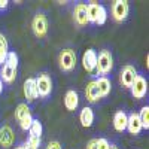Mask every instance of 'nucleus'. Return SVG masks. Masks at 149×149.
<instances>
[{"instance_id":"32","label":"nucleus","mask_w":149,"mask_h":149,"mask_svg":"<svg viewBox=\"0 0 149 149\" xmlns=\"http://www.w3.org/2000/svg\"><path fill=\"white\" fill-rule=\"evenodd\" d=\"M3 93V82H2V79H0V94Z\"/></svg>"},{"instance_id":"10","label":"nucleus","mask_w":149,"mask_h":149,"mask_svg":"<svg viewBox=\"0 0 149 149\" xmlns=\"http://www.w3.org/2000/svg\"><path fill=\"white\" fill-rule=\"evenodd\" d=\"M73 19L79 27H85L86 24H90L88 21V14H86V5L85 3H78L74 6L73 10Z\"/></svg>"},{"instance_id":"9","label":"nucleus","mask_w":149,"mask_h":149,"mask_svg":"<svg viewBox=\"0 0 149 149\" xmlns=\"http://www.w3.org/2000/svg\"><path fill=\"white\" fill-rule=\"evenodd\" d=\"M14 142H15V133L10 128V125L6 124L0 128V146L8 149L14 145Z\"/></svg>"},{"instance_id":"4","label":"nucleus","mask_w":149,"mask_h":149,"mask_svg":"<svg viewBox=\"0 0 149 149\" xmlns=\"http://www.w3.org/2000/svg\"><path fill=\"white\" fill-rule=\"evenodd\" d=\"M34 81H36V88L39 97L46 98L52 93V79L48 73H40L37 78H34Z\"/></svg>"},{"instance_id":"29","label":"nucleus","mask_w":149,"mask_h":149,"mask_svg":"<svg viewBox=\"0 0 149 149\" xmlns=\"http://www.w3.org/2000/svg\"><path fill=\"white\" fill-rule=\"evenodd\" d=\"M46 149H61V145H60V142L52 140V142H49V143H48Z\"/></svg>"},{"instance_id":"16","label":"nucleus","mask_w":149,"mask_h":149,"mask_svg":"<svg viewBox=\"0 0 149 149\" xmlns=\"http://www.w3.org/2000/svg\"><path fill=\"white\" fill-rule=\"evenodd\" d=\"M94 118H95L94 110L90 106H85L79 113V121L82 124V127H91L94 124Z\"/></svg>"},{"instance_id":"35","label":"nucleus","mask_w":149,"mask_h":149,"mask_svg":"<svg viewBox=\"0 0 149 149\" xmlns=\"http://www.w3.org/2000/svg\"><path fill=\"white\" fill-rule=\"evenodd\" d=\"M15 149H22V145H21V146H17Z\"/></svg>"},{"instance_id":"12","label":"nucleus","mask_w":149,"mask_h":149,"mask_svg":"<svg viewBox=\"0 0 149 149\" xmlns=\"http://www.w3.org/2000/svg\"><path fill=\"white\" fill-rule=\"evenodd\" d=\"M24 97L27 98V102H34L37 97H39V94H37V88H36V81L34 78H29L26 82H24Z\"/></svg>"},{"instance_id":"27","label":"nucleus","mask_w":149,"mask_h":149,"mask_svg":"<svg viewBox=\"0 0 149 149\" xmlns=\"http://www.w3.org/2000/svg\"><path fill=\"white\" fill-rule=\"evenodd\" d=\"M31 122H33V116H31V115H29V116L24 118L22 121H19V127H21V130L29 131L30 127H31Z\"/></svg>"},{"instance_id":"11","label":"nucleus","mask_w":149,"mask_h":149,"mask_svg":"<svg viewBox=\"0 0 149 149\" xmlns=\"http://www.w3.org/2000/svg\"><path fill=\"white\" fill-rule=\"evenodd\" d=\"M127 130L130 134L133 136H137L143 128H142V122H140V118H139V113L136 112H131L128 115V119H127Z\"/></svg>"},{"instance_id":"1","label":"nucleus","mask_w":149,"mask_h":149,"mask_svg":"<svg viewBox=\"0 0 149 149\" xmlns=\"http://www.w3.org/2000/svg\"><path fill=\"white\" fill-rule=\"evenodd\" d=\"M113 69V57L109 49H102L97 54V66H95V72L100 76H106L109 74Z\"/></svg>"},{"instance_id":"31","label":"nucleus","mask_w":149,"mask_h":149,"mask_svg":"<svg viewBox=\"0 0 149 149\" xmlns=\"http://www.w3.org/2000/svg\"><path fill=\"white\" fill-rule=\"evenodd\" d=\"M8 0H0V9H6L8 8Z\"/></svg>"},{"instance_id":"33","label":"nucleus","mask_w":149,"mask_h":149,"mask_svg":"<svg viewBox=\"0 0 149 149\" xmlns=\"http://www.w3.org/2000/svg\"><path fill=\"white\" fill-rule=\"evenodd\" d=\"M22 149H33V148H30L27 143H24V145H22Z\"/></svg>"},{"instance_id":"5","label":"nucleus","mask_w":149,"mask_h":149,"mask_svg":"<svg viewBox=\"0 0 149 149\" xmlns=\"http://www.w3.org/2000/svg\"><path fill=\"white\" fill-rule=\"evenodd\" d=\"M130 14V5L127 0H115L112 5V18L116 22H122L128 18Z\"/></svg>"},{"instance_id":"20","label":"nucleus","mask_w":149,"mask_h":149,"mask_svg":"<svg viewBox=\"0 0 149 149\" xmlns=\"http://www.w3.org/2000/svg\"><path fill=\"white\" fill-rule=\"evenodd\" d=\"M9 52V45H8V39L0 33V66L5 64L6 61V55Z\"/></svg>"},{"instance_id":"14","label":"nucleus","mask_w":149,"mask_h":149,"mask_svg":"<svg viewBox=\"0 0 149 149\" xmlns=\"http://www.w3.org/2000/svg\"><path fill=\"white\" fill-rule=\"evenodd\" d=\"M64 106L69 112H73L76 110L78 106H79V95L74 90H69L64 95Z\"/></svg>"},{"instance_id":"8","label":"nucleus","mask_w":149,"mask_h":149,"mask_svg":"<svg viewBox=\"0 0 149 149\" xmlns=\"http://www.w3.org/2000/svg\"><path fill=\"white\" fill-rule=\"evenodd\" d=\"M82 66L88 73H93L95 70V66H97V51L95 49H86V51L84 52Z\"/></svg>"},{"instance_id":"26","label":"nucleus","mask_w":149,"mask_h":149,"mask_svg":"<svg viewBox=\"0 0 149 149\" xmlns=\"http://www.w3.org/2000/svg\"><path fill=\"white\" fill-rule=\"evenodd\" d=\"M30 148H33V149H39V146H40V137H37V136H29V139H27V142H26Z\"/></svg>"},{"instance_id":"25","label":"nucleus","mask_w":149,"mask_h":149,"mask_svg":"<svg viewBox=\"0 0 149 149\" xmlns=\"http://www.w3.org/2000/svg\"><path fill=\"white\" fill-rule=\"evenodd\" d=\"M107 19V10L103 5H100V9H98V15H97V19H95V24L97 26H103Z\"/></svg>"},{"instance_id":"23","label":"nucleus","mask_w":149,"mask_h":149,"mask_svg":"<svg viewBox=\"0 0 149 149\" xmlns=\"http://www.w3.org/2000/svg\"><path fill=\"white\" fill-rule=\"evenodd\" d=\"M30 134L31 136H37V137H40L42 136V131H43V127H42V122L39 119H33L31 122V127H30Z\"/></svg>"},{"instance_id":"17","label":"nucleus","mask_w":149,"mask_h":149,"mask_svg":"<svg viewBox=\"0 0 149 149\" xmlns=\"http://www.w3.org/2000/svg\"><path fill=\"white\" fill-rule=\"evenodd\" d=\"M95 85L98 88V93H100V97H107L110 90H112V82L107 76H100L98 79H95Z\"/></svg>"},{"instance_id":"6","label":"nucleus","mask_w":149,"mask_h":149,"mask_svg":"<svg viewBox=\"0 0 149 149\" xmlns=\"http://www.w3.org/2000/svg\"><path fill=\"white\" fill-rule=\"evenodd\" d=\"M130 91H131V95L134 98L142 100L148 93V81H146V78H143L142 74H137L134 82H133V85L130 86Z\"/></svg>"},{"instance_id":"15","label":"nucleus","mask_w":149,"mask_h":149,"mask_svg":"<svg viewBox=\"0 0 149 149\" xmlns=\"http://www.w3.org/2000/svg\"><path fill=\"white\" fill-rule=\"evenodd\" d=\"M85 97H86V100H88L90 103H97L102 98L97 85H95V81H90L88 84H86V86H85Z\"/></svg>"},{"instance_id":"30","label":"nucleus","mask_w":149,"mask_h":149,"mask_svg":"<svg viewBox=\"0 0 149 149\" xmlns=\"http://www.w3.org/2000/svg\"><path fill=\"white\" fill-rule=\"evenodd\" d=\"M86 149H97V142H95V139H91L88 143H86Z\"/></svg>"},{"instance_id":"7","label":"nucleus","mask_w":149,"mask_h":149,"mask_svg":"<svg viewBox=\"0 0 149 149\" xmlns=\"http://www.w3.org/2000/svg\"><path fill=\"white\" fill-rule=\"evenodd\" d=\"M136 76H137V70H136L134 66L131 64H127V66H124L121 73H119V82L122 84L124 88H130V86L133 85Z\"/></svg>"},{"instance_id":"22","label":"nucleus","mask_w":149,"mask_h":149,"mask_svg":"<svg viewBox=\"0 0 149 149\" xmlns=\"http://www.w3.org/2000/svg\"><path fill=\"white\" fill-rule=\"evenodd\" d=\"M139 118L142 122V128L149 130V106H143L142 110L139 112Z\"/></svg>"},{"instance_id":"2","label":"nucleus","mask_w":149,"mask_h":149,"mask_svg":"<svg viewBox=\"0 0 149 149\" xmlns=\"http://www.w3.org/2000/svg\"><path fill=\"white\" fill-rule=\"evenodd\" d=\"M58 66L63 72H72L76 67V52L70 48L63 49L58 55Z\"/></svg>"},{"instance_id":"3","label":"nucleus","mask_w":149,"mask_h":149,"mask_svg":"<svg viewBox=\"0 0 149 149\" xmlns=\"http://www.w3.org/2000/svg\"><path fill=\"white\" fill-rule=\"evenodd\" d=\"M31 29H33V33L36 37L39 39H43L48 34V19L45 17L43 12H37L34 15L33 21H31Z\"/></svg>"},{"instance_id":"21","label":"nucleus","mask_w":149,"mask_h":149,"mask_svg":"<svg viewBox=\"0 0 149 149\" xmlns=\"http://www.w3.org/2000/svg\"><path fill=\"white\" fill-rule=\"evenodd\" d=\"M29 115H31V113H30V107L27 106V103H19L17 106V109H15V118L18 121H22L24 118L29 116Z\"/></svg>"},{"instance_id":"13","label":"nucleus","mask_w":149,"mask_h":149,"mask_svg":"<svg viewBox=\"0 0 149 149\" xmlns=\"http://www.w3.org/2000/svg\"><path fill=\"white\" fill-rule=\"evenodd\" d=\"M127 119H128V115L125 113V112L118 110L113 115V128L118 133H124L127 130Z\"/></svg>"},{"instance_id":"19","label":"nucleus","mask_w":149,"mask_h":149,"mask_svg":"<svg viewBox=\"0 0 149 149\" xmlns=\"http://www.w3.org/2000/svg\"><path fill=\"white\" fill-rule=\"evenodd\" d=\"M98 9H100V3L91 2L90 5H86V14H88V21L95 24L97 15H98Z\"/></svg>"},{"instance_id":"28","label":"nucleus","mask_w":149,"mask_h":149,"mask_svg":"<svg viewBox=\"0 0 149 149\" xmlns=\"http://www.w3.org/2000/svg\"><path fill=\"white\" fill-rule=\"evenodd\" d=\"M95 142H97V149H109V148H110L109 140H107V139H104V137L95 139Z\"/></svg>"},{"instance_id":"34","label":"nucleus","mask_w":149,"mask_h":149,"mask_svg":"<svg viewBox=\"0 0 149 149\" xmlns=\"http://www.w3.org/2000/svg\"><path fill=\"white\" fill-rule=\"evenodd\" d=\"M109 149H118V148H116L115 145H110V148H109Z\"/></svg>"},{"instance_id":"18","label":"nucleus","mask_w":149,"mask_h":149,"mask_svg":"<svg viewBox=\"0 0 149 149\" xmlns=\"http://www.w3.org/2000/svg\"><path fill=\"white\" fill-rule=\"evenodd\" d=\"M0 79H2V82L12 84L17 79V69H12L8 64H3L0 69Z\"/></svg>"},{"instance_id":"24","label":"nucleus","mask_w":149,"mask_h":149,"mask_svg":"<svg viewBox=\"0 0 149 149\" xmlns=\"http://www.w3.org/2000/svg\"><path fill=\"white\" fill-rule=\"evenodd\" d=\"M5 64H8V66H9V67H12V69H17V67H18V55H17V52L9 51V52H8V55H6V61H5Z\"/></svg>"}]
</instances>
